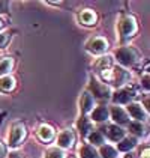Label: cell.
<instances>
[{
	"mask_svg": "<svg viewBox=\"0 0 150 158\" xmlns=\"http://www.w3.org/2000/svg\"><path fill=\"white\" fill-rule=\"evenodd\" d=\"M99 77H101V81L105 83L111 89H120L123 86L129 85V81H131V73H129V69L122 68L119 65H112L108 69L101 71Z\"/></svg>",
	"mask_w": 150,
	"mask_h": 158,
	"instance_id": "6da1fadb",
	"label": "cell"
},
{
	"mask_svg": "<svg viewBox=\"0 0 150 158\" xmlns=\"http://www.w3.org/2000/svg\"><path fill=\"white\" fill-rule=\"evenodd\" d=\"M114 57H116L114 60H117L119 66L129 69V68L137 66L138 63L141 62V53L132 45H123V47L117 48Z\"/></svg>",
	"mask_w": 150,
	"mask_h": 158,
	"instance_id": "7a4b0ae2",
	"label": "cell"
},
{
	"mask_svg": "<svg viewBox=\"0 0 150 158\" xmlns=\"http://www.w3.org/2000/svg\"><path fill=\"white\" fill-rule=\"evenodd\" d=\"M117 32H119V38H120L122 42H126L131 38H134L138 32L137 18L131 14L122 15L119 23H117Z\"/></svg>",
	"mask_w": 150,
	"mask_h": 158,
	"instance_id": "3957f363",
	"label": "cell"
},
{
	"mask_svg": "<svg viewBox=\"0 0 150 158\" xmlns=\"http://www.w3.org/2000/svg\"><path fill=\"white\" fill-rule=\"evenodd\" d=\"M138 97V89L137 86L134 85H126L123 87H120V89H116V90H112L111 94V99L112 104L114 106H128L129 102H132V101H135V98Z\"/></svg>",
	"mask_w": 150,
	"mask_h": 158,
	"instance_id": "277c9868",
	"label": "cell"
},
{
	"mask_svg": "<svg viewBox=\"0 0 150 158\" xmlns=\"http://www.w3.org/2000/svg\"><path fill=\"white\" fill-rule=\"evenodd\" d=\"M92 94V97L95 99H99V101H104V99H110L112 94V89L108 87L105 83H102L101 80H98L96 77H92L90 78V83H89V87L86 89Z\"/></svg>",
	"mask_w": 150,
	"mask_h": 158,
	"instance_id": "5b68a950",
	"label": "cell"
},
{
	"mask_svg": "<svg viewBox=\"0 0 150 158\" xmlns=\"http://www.w3.org/2000/svg\"><path fill=\"white\" fill-rule=\"evenodd\" d=\"M98 130L104 135V139H108L110 142H114V143H119L126 135L125 128H122V127H119L116 123H108V122L102 123L101 128H98Z\"/></svg>",
	"mask_w": 150,
	"mask_h": 158,
	"instance_id": "8992f818",
	"label": "cell"
},
{
	"mask_svg": "<svg viewBox=\"0 0 150 158\" xmlns=\"http://www.w3.org/2000/svg\"><path fill=\"white\" fill-rule=\"evenodd\" d=\"M26 135H27V130H26V125L23 122H17L14 123L11 131H9V135H8V146L9 148H18L24 142Z\"/></svg>",
	"mask_w": 150,
	"mask_h": 158,
	"instance_id": "52a82bcc",
	"label": "cell"
},
{
	"mask_svg": "<svg viewBox=\"0 0 150 158\" xmlns=\"http://www.w3.org/2000/svg\"><path fill=\"white\" fill-rule=\"evenodd\" d=\"M126 113L129 116L131 121H137V122H147L149 121V111L144 109L143 102H138V101H132L126 106Z\"/></svg>",
	"mask_w": 150,
	"mask_h": 158,
	"instance_id": "ba28073f",
	"label": "cell"
},
{
	"mask_svg": "<svg viewBox=\"0 0 150 158\" xmlns=\"http://www.w3.org/2000/svg\"><path fill=\"white\" fill-rule=\"evenodd\" d=\"M86 50L93 56H104L108 50V41L104 36H92L86 42Z\"/></svg>",
	"mask_w": 150,
	"mask_h": 158,
	"instance_id": "9c48e42d",
	"label": "cell"
},
{
	"mask_svg": "<svg viewBox=\"0 0 150 158\" xmlns=\"http://www.w3.org/2000/svg\"><path fill=\"white\" fill-rule=\"evenodd\" d=\"M56 143H57V148L62 149V151H66V149L74 148V143H75L74 130H72V128H65V130H62L60 133L57 134Z\"/></svg>",
	"mask_w": 150,
	"mask_h": 158,
	"instance_id": "30bf717a",
	"label": "cell"
},
{
	"mask_svg": "<svg viewBox=\"0 0 150 158\" xmlns=\"http://www.w3.org/2000/svg\"><path fill=\"white\" fill-rule=\"evenodd\" d=\"M110 119H112V123H116L122 128L131 122L126 110L123 107H120V106H111L110 107Z\"/></svg>",
	"mask_w": 150,
	"mask_h": 158,
	"instance_id": "8fae6325",
	"label": "cell"
},
{
	"mask_svg": "<svg viewBox=\"0 0 150 158\" xmlns=\"http://www.w3.org/2000/svg\"><path fill=\"white\" fill-rule=\"evenodd\" d=\"M95 107H96V99L92 97V94L89 90H84L80 97V113H81V116H89Z\"/></svg>",
	"mask_w": 150,
	"mask_h": 158,
	"instance_id": "7c38bea8",
	"label": "cell"
},
{
	"mask_svg": "<svg viewBox=\"0 0 150 158\" xmlns=\"http://www.w3.org/2000/svg\"><path fill=\"white\" fill-rule=\"evenodd\" d=\"M90 121L96 122V123H105V122H108L110 119V106H107V104H99V106H96L95 109L92 110V113H90Z\"/></svg>",
	"mask_w": 150,
	"mask_h": 158,
	"instance_id": "4fadbf2b",
	"label": "cell"
},
{
	"mask_svg": "<svg viewBox=\"0 0 150 158\" xmlns=\"http://www.w3.org/2000/svg\"><path fill=\"white\" fill-rule=\"evenodd\" d=\"M77 130H78V133H80L81 137L86 139L89 134L95 130V127H93V122L90 121L89 116H80L78 121H77Z\"/></svg>",
	"mask_w": 150,
	"mask_h": 158,
	"instance_id": "5bb4252c",
	"label": "cell"
},
{
	"mask_svg": "<svg viewBox=\"0 0 150 158\" xmlns=\"http://www.w3.org/2000/svg\"><path fill=\"white\" fill-rule=\"evenodd\" d=\"M38 137H39L41 142L50 143V142H53V140L56 139V131H54V128H53L51 125L42 123V125H39V128H38Z\"/></svg>",
	"mask_w": 150,
	"mask_h": 158,
	"instance_id": "9a60e30c",
	"label": "cell"
},
{
	"mask_svg": "<svg viewBox=\"0 0 150 158\" xmlns=\"http://www.w3.org/2000/svg\"><path fill=\"white\" fill-rule=\"evenodd\" d=\"M138 145V139L132 137V135H125L119 143H117V152H131L134 151Z\"/></svg>",
	"mask_w": 150,
	"mask_h": 158,
	"instance_id": "2e32d148",
	"label": "cell"
},
{
	"mask_svg": "<svg viewBox=\"0 0 150 158\" xmlns=\"http://www.w3.org/2000/svg\"><path fill=\"white\" fill-rule=\"evenodd\" d=\"M126 128H128V131H129V135H132V137H144L146 134H147V130H146V125L143 123V122H137V121H131L128 125H126Z\"/></svg>",
	"mask_w": 150,
	"mask_h": 158,
	"instance_id": "e0dca14e",
	"label": "cell"
},
{
	"mask_svg": "<svg viewBox=\"0 0 150 158\" xmlns=\"http://www.w3.org/2000/svg\"><path fill=\"white\" fill-rule=\"evenodd\" d=\"M96 20H98V15L93 9H83L81 12L78 14V21L80 24L83 26H93L96 24Z\"/></svg>",
	"mask_w": 150,
	"mask_h": 158,
	"instance_id": "ac0fdd59",
	"label": "cell"
},
{
	"mask_svg": "<svg viewBox=\"0 0 150 158\" xmlns=\"http://www.w3.org/2000/svg\"><path fill=\"white\" fill-rule=\"evenodd\" d=\"M14 65H15L14 57H11V56H2L0 57V77L9 75L11 71L14 69Z\"/></svg>",
	"mask_w": 150,
	"mask_h": 158,
	"instance_id": "d6986e66",
	"label": "cell"
},
{
	"mask_svg": "<svg viewBox=\"0 0 150 158\" xmlns=\"http://www.w3.org/2000/svg\"><path fill=\"white\" fill-rule=\"evenodd\" d=\"M17 86V81L14 78V75H3L0 77V92H5V94H9L12 92Z\"/></svg>",
	"mask_w": 150,
	"mask_h": 158,
	"instance_id": "ffe728a7",
	"label": "cell"
},
{
	"mask_svg": "<svg viewBox=\"0 0 150 158\" xmlns=\"http://www.w3.org/2000/svg\"><path fill=\"white\" fill-rule=\"evenodd\" d=\"M98 154L101 158H119V152H117L116 146L108 145V143H104L102 146H99Z\"/></svg>",
	"mask_w": 150,
	"mask_h": 158,
	"instance_id": "44dd1931",
	"label": "cell"
},
{
	"mask_svg": "<svg viewBox=\"0 0 150 158\" xmlns=\"http://www.w3.org/2000/svg\"><path fill=\"white\" fill-rule=\"evenodd\" d=\"M78 157L80 158H101L99 154H98V149L93 148V146H90L89 143H84V145L80 148Z\"/></svg>",
	"mask_w": 150,
	"mask_h": 158,
	"instance_id": "7402d4cb",
	"label": "cell"
},
{
	"mask_svg": "<svg viewBox=\"0 0 150 158\" xmlns=\"http://www.w3.org/2000/svg\"><path fill=\"white\" fill-rule=\"evenodd\" d=\"M86 140H87L89 145L93 146V148H96V146L99 148V146H102L105 143V139H104V135L101 134L99 130H93V131L86 137Z\"/></svg>",
	"mask_w": 150,
	"mask_h": 158,
	"instance_id": "603a6c76",
	"label": "cell"
},
{
	"mask_svg": "<svg viewBox=\"0 0 150 158\" xmlns=\"http://www.w3.org/2000/svg\"><path fill=\"white\" fill-rule=\"evenodd\" d=\"M114 65V59H112V56L110 54H105V56H101L98 60L95 62V68L98 69V71H104V69H108L110 66Z\"/></svg>",
	"mask_w": 150,
	"mask_h": 158,
	"instance_id": "cb8c5ba5",
	"label": "cell"
},
{
	"mask_svg": "<svg viewBox=\"0 0 150 158\" xmlns=\"http://www.w3.org/2000/svg\"><path fill=\"white\" fill-rule=\"evenodd\" d=\"M44 158H66V154H65V151L59 149L57 146H54V148H50L45 152Z\"/></svg>",
	"mask_w": 150,
	"mask_h": 158,
	"instance_id": "d4e9b609",
	"label": "cell"
},
{
	"mask_svg": "<svg viewBox=\"0 0 150 158\" xmlns=\"http://www.w3.org/2000/svg\"><path fill=\"white\" fill-rule=\"evenodd\" d=\"M9 41H11V33L9 32H0V50L6 48Z\"/></svg>",
	"mask_w": 150,
	"mask_h": 158,
	"instance_id": "484cf974",
	"label": "cell"
},
{
	"mask_svg": "<svg viewBox=\"0 0 150 158\" xmlns=\"http://www.w3.org/2000/svg\"><path fill=\"white\" fill-rule=\"evenodd\" d=\"M141 86H143V87H144L146 90H149V89H150V85H149V74H147V73L144 74V77L141 78Z\"/></svg>",
	"mask_w": 150,
	"mask_h": 158,
	"instance_id": "4316f807",
	"label": "cell"
},
{
	"mask_svg": "<svg viewBox=\"0 0 150 158\" xmlns=\"http://www.w3.org/2000/svg\"><path fill=\"white\" fill-rule=\"evenodd\" d=\"M5 158H24L23 155V152H18V151H12V152H9L8 155Z\"/></svg>",
	"mask_w": 150,
	"mask_h": 158,
	"instance_id": "83f0119b",
	"label": "cell"
},
{
	"mask_svg": "<svg viewBox=\"0 0 150 158\" xmlns=\"http://www.w3.org/2000/svg\"><path fill=\"white\" fill-rule=\"evenodd\" d=\"M5 157H6V148L0 142V158H5Z\"/></svg>",
	"mask_w": 150,
	"mask_h": 158,
	"instance_id": "f1b7e54d",
	"label": "cell"
},
{
	"mask_svg": "<svg viewBox=\"0 0 150 158\" xmlns=\"http://www.w3.org/2000/svg\"><path fill=\"white\" fill-rule=\"evenodd\" d=\"M6 6H8V3L0 2V12H6Z\"/></svg>",
	"mask_w": 150,
	"mask_h": 158,
	"instance_id": "f546056e",
	"label": "cell"
},
{
	"mask_svg": "<svg viewBox=\"0 0 150 158\" xmlns=\"http://www.w3.org/2000/svg\"><path fill=\"white\" fill-rule=\"evenodd\" d=\"M141 158H149V149H146V151H144V154H143V157Z\"/></svg>",
	"mask_w": 150,
	"mask_h": 158,
	"instance_id": "4dcf8cb0",
	"label": "cell"
},
{
	"mask_svg": "<svg viewBox=\"0 0 150 158\" xmlns=\"http://www.w3.org/2000/svg\"><path fill=\"white\" fill-rule=\"evenodd\" d=\"M3 27H5V21H3V20L0 18V32L3 30Z\"/></svg>",
	"mask_w": 150,
	"mask_h": 158,
	"instance_id": "1f68e13d",
	"label": "cell"
}]
</instances>
